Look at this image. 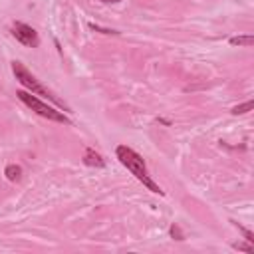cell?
<instances>
[{
	"label": "cell",
	"mask_w": 254,
	"mask_h": 254,
	"mask_svg": "<svg viewBox=\"0 0 254 254\" xmlns=\"http://www.w3.org/2000/svg\"><path fill=\"white\" fill-rule=\"evenodd\" d=\"M4 175H6L8 181L16 183V181L22 179V167H20V165H8V167L4 169Z\"/></svg>",
	"instance_id": "obj_6"
},
{
	"label": "cell",
	"mask_w": 254,
	"mask_h": 254,
	"mask_svg": "<svg viewBox=\"0 0 254 254\" xmlns=\"http://www.w3.org/2000/svg\"><path fill=\"white\" fill-rule=\"evenodd\" d=\"M232 46H244V48H250L252 44H254V36H234V38H230L228 40Z\"/></svg>",
	"instance_id": "obj_7"
},
{
	"label": "cell",
	"mask_w": 254,
	"mask_h": 254,
	"mask_svg": "<svg viewBox=\"0 0 254 254\" xmlns=\"http://www.w3.org/2000/svg\"><path fill=\"white\" fill-rule=\"evenodd\" d=\"M83 163H85L87 167H97V169H103V167H105V159H103L95 149H91V147L85 149V153H83Z\"/></svg>",
	"instance_id": "obj_5"
},
{
	"label": "cell",
	"mask_w": 254,
	"mask_h": 254,
	"mask_svg": "<svg viewBox=\"0 0 254 254\" xmlns=\"http://www.w3.org/2000/svg\"><path fill=\"white\" fill-rule=\"evenodd\" d=\"M252 107H254V101H244V103H240V105H234V107L230 109V113H232V115H242V113H248Z\"/></svg>",
	"instance_id": "obj_8"
},
{
	"label": "cell",
	"mask_w": 254,
	"mask_h": 254,
	"mask_svg": "<svg viewBox=\"0 0 254 254\" xmlns=\"http://www.w3.org/2000/svg\"><path fill=\"white\" fill-rule=\"evenodd\" d=\"M103 2H119V0H103Z\"/></svg>",
	"instance_id": "obj_13"
},
{
	"label": "cell",
	"mask_w": 254,
	"mask_h": 254,
	"mask_svg": "<svg viewBox=\"0 0 254 254\" xmlns=\"http://www.w3.org/2000/svg\"><path fill=\"white\" fill-rule=\"evenodd\" d=\"M234 226H238V230L242 232V236H244V240H248V242H252L254 244V234L248 230V228H244V226H240L238 222H234Z\"/></svg>",
	"instance_id": "obj_11"
},
{
	"label": "cell",
	"mask_w": 254,
	"mask_h": 254,
	"mask_svg": "<svg viewBox=\"0 0 254 254\" xmlns=\"http://www.w3.org/2000/svg\"><path fill=\"white\" fill-rule=\"evenodd\" d=\"M115 155H117V159H119V163L123 165V167H127V171L137 179V181H141L143 183V187H147L151 192H155V194H165L163 190H161V187L149 177V173H147V167H145V161H143V157L139 155V153H135L131 147H127V145H119L117 149H115Z\"/></svg>",
	"instance_id": "obj_1"
},
{
	"label": "cell",
	"mask_w": 254,
	"mask_h": 254,
	"mask_svg": "<svg viewBox=\"0 0 254 254\" xmlns=\"http://www.w3.org/2000/svg\"><path fill=\"white\" fill-rule=\"evenodd\" d=\"M12 36H14L22 46H26V48H38V46H40V36H38V32H36L32 26L24 24V22H14V24H12Z\"/></svg>",
	"instance_id": "obj_4"
},
{
	"label": "cell",
	"mask_w": 254,
	"mask_h": 254,
	"mask_svg": "<svg viewBox=\"0 0 254 254\" xmlns=\"http://www.w3.org/2000/svg\"><path fill=\"white\" fill-rule=\"evenodd\" d=\"M16 95H18V99L24 103V105H28L34 113H38L40 117H46V119H50V121H56V123H64V125H71V119L69 117H65L64 115V111H58L56 107H52V105H48V103H44L38 95H34V93H30V91H26V89H20V91H16Z\"/></svg>",
	"instance_id": "obj_3"
},
{
	"label": "cell",
	"mask_w": 254,
	"mask_h": 254,
	"mask_svg": "<svg viewBox=\"0 0 254 254\" xmlns=\"http://www.w3.org/2000/svg\"><path fill=\"white\" fill-rule=\"evenodd\" d=\"M232 248H234V250H240V252H248V254L254 252V244L248 242V240H246V242H234Z\"/></svg>",
	"instance_id": "obj_9"
},
{
	"label": "cell",
	"mask_w": 254,
	"mask_h": 254,
	"mask_svg": "<svg viewBox=\"0 0 254 254\" xmlns=\"http://www.w3.org/2000/svg\"><path fill=\"white\" fill-rule=\"evenodd\" d=\"M89 28H91V30H95V32H101V34H119V32H115V30H107V28H99V26H95V24H89Z\"/></svg>",
	"instance_id": "obj_12"
},
{
	"label": "cell",
	"mask_w": 254,
	"mask_h": 254,
	"mask_svg": "<svg viewBox=\"0 0 254 254\" xmlns=\"http://www.w3.org/2000/svg\"><path fill=\"white\" fill-rule=\"evenodd\" d=\"M12 71H14V75H16V79L20 81V85H24L26 87V91H30V93H34V95H42V97H46V99H50V101H54L58 107H62L64 111H69V107H67V103H64L48 85H44L22 62H12Z\"/></svg>",
	"instance_id": "obj_2"
},
{
	"label": "cell",
	"mask_w": 254,
	"mask_h": 254,
	"mask_svg": "<svg viewBox=\"0 0 254 254\" xmlns=\"http://www.w3.org/2000/svg\"><path fill=\"white\" fill-rule=\"evenodd\" d=\"M169 232H171V236H173V238H177V240H185V234H183V230H181V226H179L177 222H175V224H171Z\"/></svg>",
	"instance_id": "obj_10"
}]
</instances>
